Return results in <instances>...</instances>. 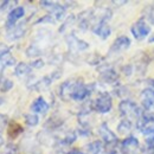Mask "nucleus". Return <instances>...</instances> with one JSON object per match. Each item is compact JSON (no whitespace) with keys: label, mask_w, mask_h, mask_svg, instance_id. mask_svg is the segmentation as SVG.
<instances>
[{"label":"nucleus","mask_w":154,"mask_h":154,"mask_svg":"<svg viewBox=\"0 0 154 154\" xmlns=\"http://www.w3.org/2000/svg\"><path fill=\"white\" fill-rule=\"evenodd\" d=\"M4 103V98L2 97H0V104H2Z\"/></svg>","instance_id":"nucleus-30"},{"label":"nucleus","mask_w":154,"mask_h":154,"mask_svg":"<svg viewBox=\"0 0 154 154\" xmlns=\"http://www.w3.org/2000/svg\"><path fill=\"white\" fill-rule=\"evenodd\" d=\"M25 122H26L27 126L33 127V126H37L38 125L39 119L36 114H26L25 115Z\"/></svg>","instance_id":"nucleus-19"},{"label":"nucleus","mask_w":154,"mask_h":154,"mask_svg":"<svg viewBox=\"0 0 154 154\" xmlns=\"http://www.w3.org/2000/svg\"><path fill=\"white\" fill-rule=\"evenodd\" d=\"M117 129H119V133L120 134H127V133H129L131 129H132V122H131V120H122L119 123Z\"/></svg>","instance_id":"nucleus-18"},{"label":"nucleus","mask_w":154,"mask_h":154,"mask_svg":"<svg viewBox=\"0 0 154 154\" xmlns=\"http://www.w3.org/2000/svg\"><path fill=\"white\" fill-rule=\"evenodd\" d=\"M69 154H85V153H83V152H82V151H79V149L74 148V149H71V151L69 152Z\"/></svg>","instance_id":"nucleus-28"},{"label":"nucleus","mask_w":154,"mask_h":154,"mask_svg":"<svg viewBox=\"0 0 154 154\" xmlns=\"http://www.w3.org/2000/svg\"><path fill=\"white\" fill-rule=\"evenodd\" d=\"M7 123V116L6 115H0V132L4 129V127Z\"/></svg>","instance_id":"nucleus-25"},{"label":"nucleus","mask_w":154,"mask_h":154,"mask_svg":"<svg viewBox=\"0 0 154 154\" xmlns=\"http://www.w3.org/2000/svg\"><path fill=\"white\" fill-rule=\"evenodd\" d=\"M131 46V39L126 36H121L119 38H116L110 48L112 52H121L123 50H127Z\"/></svg>","instance_id":"nucleus-7"},{"label":"nucleus","mask_w":154,"mask_h":154,"mask_svg":"<svg viewBox=\"0 0 154 154\" xmlns=\"http://www.w3.org/2000/svg\"><path fill=\"white\" fill-rule=\"evenodd\" d=\"M119 110H120L121 115L126 116L128 119H137V120H140L142 117V115H143L141 108L135 102L129 101V100L122 101L119 104Z\"/></svg>","instance_id":"nucleus-1"},{"label":"nucleus","mask_w":154,"mask_h":154,"mask_svg":"<svg viewBox=\"0 0 154 154\" xmlns=\"http://www.w3.org/2000/svg\"><path fill=\"white\" fill-rule=\"evenodd\" d=\"M12 87H13V82H12L11 79L4 78L2 81H0V91L6 93V91H8Z\"/></svg>","instance_id":"nucleus-20"},{"label":"nucleus","mask_w":154,"mask_h":154,"mask_svg":"<svg viewBox=\"0 0 154 154\" xmlns=\"http://www.w3.org/2000/svg\"><path fill=\"white\" fill-rule=\"evenodd\" d=\"M70 40H69V45L71 46V48H76L77 50H84V49H87L88 48V44L85 43V42H83V40H81V39L76 38L74 35L72 36H70Z\"/></svg>","instance_id":"nucleus-16"},{"label":"nucleus","mask_w":154,"mask_h":154,"mask_svg":"<svg viewBox=\"0 0 154 154\" xmlns=\"http://www.w3.org/2000/svg\"><path fill=\"white\" fill-rule=\"evenodd\" d=\"M93 31H94L95 35H97L98 37H101L102 39H107L110 36V32H112L107 20H100L98 24L93 29Z\"/></svg>","instance_id":"nucleus-8"},{"label":"nucleus","mask_w":154,"mask_h":154,"mask_svg":"<svg viewBox=\"0 0 154 154\" xmlns=\"http://www.w3.org/2000/svg\"><path fill=\"white\" fill-rule=\"evenodd\" d=\"M12 30L8 32V39L11 40H14V39L20 38L21 36H24V32H25V26L24 24H18V25H14L13 27H11Z\"/></svg>","instance_id":"nucleus-13"},{"label":"nucleus","mask_w":154,"mask_h":154,"mask_svg":"<svg viewBox=\"0 0 154 154\" xmlns=\"http://www.w3.org/2000/svg\"><path fill=\"white\" fill-rule=\"evenodd\" d=\"M149 32H151V27L143 19L137 20L132 26V33L136 39H143L149 35Z\"/></svg>","instance_id":"nucleus-3"},{"label":"nucleus","mask_w":154,"mask_h":154,"mask_svg":"<svg viewBox=\"0 0 154 154\" xmlns=\"http://www.w3.org/2000/svg\"><path fill=\"white\" fill-rule=\"evenodd\" d=\"M40 6H43L44 8H48L51 11L52 17H55L57 20H60L64 18V13H65V8L58 4H55L52 1H40Z\"/></svg>","instance_id":"nucleus-4"},{"label":"nucleus","mask_w":154,"mask_h":154,"mask_svg":"<svg viewBox=\"0 0 154 154\" xmlns=\"http://www.w3.org/2000/svg\"><path fill=\"white\" fill-rule=\"evenodd\" d=\"M8 136L11 137V139H13V137H17L19 134L23 133V127L18 125V123H16V122H12L11 125H10V127H8Z\"/></svg>","instance_id":"nucleus-17"},{"label":"nucleus","mask_w":154,"mask_h":154,"mask_svg":"<svg viewBox=\"0 0 154 154\" xmlns=\"http://www.w3.org/2000/svg\"><path fill=\"white\" fill-rule=\"evenodd\" d=\"M31 65H29V64H26V63H18L17 64V66H16V70H14V74L17 75V76H25V75H27V74H30L31 72Z\"/></svg>","instance_id":"nucleus-14"},{"label":"nucleus","mask_w":154,"mask_h":154,"mask_svg":"<svg viewBox=\"0 0 154 154\" xmlns=\"http://www.w3.org/2000/svg\"><path fill=\"white\" fill-rule=\"evenodd\" d=\"M141 101H142V104L146 109L154 108V93L151 89L143 90V93L141 95Z\"/></svg>","instance_id":"nucleus-11"},{"label":"nucleus","mask_w":154,"mask_h":154,"mask_svg":"<svg viewBox=\"0 0 154 154\" xmlns=\"http://www.w3.org/2000/svg\"><path fill=\"white\" fill-rule=\"evenodd\" d=\"M2 145H4V139H2V136L0 135V147H1Z\"/></svg>","instance_id":"nucleus-29"},{"label":"nucleus","mask_w":154,"mask_h":154,"mask_svg":"<svg viewBox=\"0 0 154 154\" xmlns=\"http://www.w3.org/2000/svg\"><path fill=\"white\" fill-rule=\"evenodd\" d=\"M112 107H113L112 97H110L109 94H107V93L101 94V95L94 101V103H93L94 110H96L97 113H101V114H106V113L110 112Z\"/></svg>","instance_id":"nucleus-2"},{"label":"nucleus","mask_w":154,"mask_h":154,"mask_svg":"<svg viewBox=\"0 0 154 154\" xmlns=\"http://www.w3.org/2000/svg\"><path fill=\"white\" fill-rule=\"evenodd\" d=\"M98 133H100V135H101V137L103 139V141H104L108 146L114 145V143H117V137H116V135L108 128L107 123H102V125L100 126V128H98Z\"/></svg>","instance_id":"nucleus-6"},{"label":"nucleus","mask_w":154,"mask_h":154,"mask_svg":"<svg viewBox=\"0 0 154 154\" xmlns=\"http://www.w3.org/2000/svg\"><path fill=\"white\" fill-rule=\"evenodd\" d=\"M147 83H148V85H149V88H148V89H151V90L154 93V79H149V81H147Z\"/></svg>","instance_id":"nucleus-27"},{"label":"nucleus","mask_w":154,"mask_h":154,"mask_svg":"<svg viewBox=\"0 0 154 154\" xmlns=\"http://www.w3.org/2000/svg\"><path fill=\"white\" fill-rule=\"evenodd\" d=\"M26 55H27V57H35V56L40 55V51H39L35 45H32V46H30V48L26 50Z\"/></svg>","instance_id":"nucleus-22"},{"label":"nucleus","mask_w":154,"mask_h":154,"mask_svg":"<svg viewBox=\"0 0 154 154\" xmlns=\"http://www.w3.org/2000/svg\"><path fill=\"white\" fill-rule=\"evenodd\" d=\"M100 78L102 79V81H104L106 83H114L115 81H117V72H116L115 70H113V69H106V70H102L101 71V76Z\"/></svg>","instance_id":"nucleus-12"},{"label":"nucleus","mask_w":154,"mask_h":154,"mask_svg":"<svg viewBox=\"0 0 154 154\" xmlns=\"http://www.w3.org/2000/svg\"><path fill=\"white\" fill-rule=\"evenodd\" d=\"M43 66H44V62H43L42 59H37V60H35V62L31 63V68L40 69V68H43Z\"/></svg>","instance_id":"nucleus-24"},{"label":"nucleus","mask_w":154,"mask_h":154,"mask_svg":"<svg viewBox=\"0 0 154 154\" xmlns=\"http://www.w3.org/2000/svg\"><path fill=\"white\" fill-rule=\"evenodd\" d=\"M122 154H134L139 149V141L134 136H128L121 142Z\"/></svg>","instance_id":"nucleus-5"},{"label":"nucleus","mask_w":154,"mask_h":154,"mask_svg":"<svg viewBox=\"0 0 154 154\" xmlns=\"http://www.w3.org/2000/svg\"><path fill=\"white\" fill-rule=\"evenodd\" d=\"M85 151L88 154H98L102 151V142L101 141H93L85 146Z\"/></svg>","instance_id":"nucleus-15"},{"label":"nucleus","mask_w":154,"mask_h":154,"mask_svg":"<svg viewBox=\"0 0 154 154\" xmlns=\"http://www.w3.org/2000/svg\"><path fill=\"white\" fill-rule=\"evenodd\" d=\"M16 152H17V146L13 145V143H8V145H6V147L4 148L2 154H14Z\"/></svg>","instance_id":"nucleus-23"},{"label":"nucleus","mask_w":154,"mask_h":154,"mask_svg":"<svg viewBox=\"0 0 154 154\" xmlns=\"http://www.w3.org/2000/svg\"><path fill=\"white\" fill-rule=\"evenodd\" d=\"M31 110L33 113H40V114H45L49 110V104L48 102L43 98V97H38L36 98L32 104H31Z\"/></svg>","instance_id":"nucleus-10"},{"label":"nucleus","mask_w":154,"mask_h":154,"mask_svg":"<svg viewBox=\"0 0 154 154\" xmlns=\"http://www.w3.org/2000/svg\"><path fill=\"white\" fill-rule=\"evenodd\" d=\"M149 42H151V43H153V42H154V36H153V37H151V38H149Z\"/></svg>","instance_id":"nucleus-31"},{"label":"nucleus","mask_w":154,"mask_h":154,"mask_svg":"<svg viewBox=\"0 0 154 154\" xmlns=\"http://www.w3.org/2000/svg\"><path fill=\"white\" fill-rule=\"evenodd\" d=\"M146 145H147V152L151 154H154V135L149 136L146 140Z\"/></svg>","instance_id":"nucleus-21"},{"label":"nucleus","mask_w":154,"mask_h":154,"mask_svg":"<svg viewBox=\"0 0 154 154\" xmlns=\"http://www.w3.org/2000/svg\"><path fill=\"white\" fill-rule=\"evenodd\" d=\"M147 18L149 19V21L154 24V8H151L149 10V12H148V14H147Z\"/></svg>","instance_id":"nucleus-26"},{"label":"nucleus","mask_w":154,"mask_h":154,"mask_svg":"<svg viewBox=\"0 0 154 154\" xmlns=\"http://www.w3.org/2000/svg\"><path fill=\"white\" fill-rule=\"evenodd\" d=\"M24 14H25L24 7L18 6V7L13 8V10L8 13V17H7V23H6V24H7V27H13V26L16 25V23H17L20 18L24 17Z\"/></svg>","instance_id":"nucleus-9"}]
</instances>
